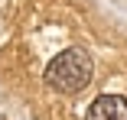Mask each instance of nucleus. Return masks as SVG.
Instances as JSON below:
<instances>
[{
  "instance_id": "1",
  "label": "nucleus",
  "mask_w": 127,
  "mask_h": 120,
  "mask_svg": "<svg viewBox=\"0 0 127 120\" xmlns=\"http://www.w3.org/2000/svg\"><path fill=\"white\" fill-rule=\"evenodd\" d=\"M91 71H95L91 55L85 49H78V45H72V49L59 52L46 65V84L59 94H78L82 88H88Z\"/></svg>"
},
{
  "instance_id": "2",
  "label": "nucleus",
  "mask_w": 127,
  "mask_h": 120,
  "mask_svg": "<svg viewBox=\"0 0 127 120\" xmlns=\"http://www.w3.org/2000/svg\"><path fill=\"white\" fill-rule=\"evenodd\" d=\"M85 120H127V98L121 94H101L91 101Z\"/></svg>"
}]
</instances>
